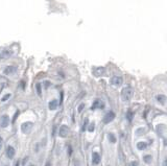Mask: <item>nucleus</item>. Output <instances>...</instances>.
I'll return each instance as SVG.
<instances>
[{
  "instance_id": "7ed1b4c3",
  "label": "nucleus",
  "mask_w": 167,
  "mask_h": 166,
  "mask_svg": "<svg viewBox=\"0 0 167 166\" xmlns=\"http://www.w3.org/2000/svg\"><path fill=\"white\" fill-rule=\"evenodd\" d=\"M32 123L31 122H24L21 126V131L23 132L24 134H29L31 130H32Z\"/></svg>"
},
{
  "instance_id": "6ab92c4d",
  "label": "nucleus",
  "mask_w": 167,
  "mask_h": 166,
  "mask_svg": "<svg viewBox=\"0 0 167 166\" xmlns=\"http://www.w3.org/2000/svg\"><path fill=\"white\" fill-rule=\"evenodd\" d=\"M94 130H95V123H91L90 125H89V128H88V131L90 132V133H92V132H94Z\"/></svg>"
},
{
  "instance_id": "b1692460",
  "label": "nucleus",
  "mask_w": 167,
  "mask_h": 166,
  "mask_svg": "<svg viewBox=\"0 0 167 166\" xmlns=\"http://www.w3.org/2000/svg\"><path fill=\"white\" fill-rule=\"evenodd\" d=\"M85 108V104H82L79 107H78V113H82V111H83V109Z\"/></svg>"
},
{
  "instance_id": "9d476101",
  "label": "nucleus",
  "mask_w": 167,
  "mask_h": 166,
  "mask_svg": "<svg viewBox=\"0 0 167 166\" xmlns=\"http://www.w3.org/2000/svg\"><path fill=\"white\" fill-rule=\"evenodd\" d=\"M15 154H16V152H15L14 147H13V146H7V148H6V156L9 157V159H13V158L15 157Z\"/></svg>"
},
{
  "instance_id": "f257e3e1",
  "label": "nucleus",
  "mask_w": 167,
  "mask_h": 166,
  "mask_svg": "<svg viewBox=\"0 0 167 166\" xmlns=\"http://www.w3.org/2000/svg\"><path fill=\"white\" fill-rule=\"evenodd\" d=\"M134 95V90L132 87H125L121 91V98L123 101H130Z\"/></svg>"
},
{
  "instance_id": "ddd939ff",
  "label": "nucleus",
  "mask_w": 167,
  "mask_h": 166,
  "mask_svg": "<svg viewBox=\"0 0 167 166\" xmlns=\"http://www.w3.org/2000/svg\"><path fill=\"white\" fill-rule=\"evenodd\" d=\"M48 107H49V110L54 111L57 108V100H56V99H52V100L49 102Z\"/></svg>"
},
{
  "instance_id": "0eeeda50",
  "label": "nucleus",
  "mask_w": 167,
  "mask_h": 166,
  "mask_svg": "<svg viewBox=\"0 0 167 166\" xmlns=\"http://www.w3.org/2000/svg\"><path fill=\"white\" fill-rule=\"evenodd\" d=\"M114 119H115V114L113 112H109V113H107V114L104 115L103 122L104 123H110V122H112Z\"/></svg>"
},
{
  "instance_id": "393cba45",
  "label": "nucleus",
  "mask_w": 167,
  "mask_h": 166,
  "mask_svg": "<svg viewBox=\"0 0 167 166\" xmlns=\"http://www.w3.org/2000/svg\"><path fill=\"white\" fill-rule=\"evenodd\" d=\"M130 166H138V163L136 162V161H134V162L130 163Z\"/></svg>"
},
{
  "instance_id": "f3484780",
  "label": "nucleus",
  "mask_w": 167,
  "mask_h": 166,
  "mask_svg": "<svg viewBox=\"0 0 167 166\" xmlns=\"http://www.w3.org/2000/svg\"><path fill=\"white\" fill-rule=\"evenodd\" d=\"M109 140L111 143H115L116 142V138H115V136L113 134H109Z\"/></svg>"
},
{
  "instance_id": "f03ea898",
  "label": "nucleus",
  "mask_w": 167,
  "mask_h": 166,
  "mask_svg": "<svg viewBox=\"0 0 167 166\" xmlns=\"http://www.w3.org/2000/svg\"><path fill=\"white\" fill-rule=\"evenodd\" d=\"M70 134V128H68L67 125H62L61 128H60L59 130V135L60 137H62V138H66V137Z\"/></svg>"
},
{
  "instance_id": "aec40b11",
  "label": "nucleus",
  "mask_w": 167,
  "mask_h": 166,
  "mask_svg": "<svg viewBox=\"0 0 167 166\" xmlns=\"http://www.w3.org/2000/svg\"><path fill=\"white\" fill-rule=\"evenodd\" d=\"M88 122H89V120H88V118H86L85 121H84V124H83V128H82V131L84 132L87 128V125H88Z\"/></svg>"
},
{
  "instance_id": "4468645a",
  "label": "nucleus",
  "mask_w": 167,
  "mask_h": 166,
  "mask_svg": "<svg viewBox=\"0 0 167 166\" xmlns=\"http://www.w3.org/2000/svg\"><path fill=\"white\" fill-rule=\"evenodd\" d=\"M157 100L160 102V104H165L166 96H165V95H163V94H160V95L157 96Z\"/></svg>"
},
{
  "instance_id": "a878e982",
  "label": "nucleus",
  "mask_w": 167,
  "mask_h": 166,
  "mask_svg": "<svg viewBox=\"0 0 167 166\" xmlns=\"http://www.w3.org/2000/svg\"><path fill=\"white\" fill-rule=\"evenodd\" d=\"M2 142H3V139H2L1 137H0V149L2 148Z\"/></svg>"
},
{
  "instance_id": "412c9836",
  "label": "nucleus",
  "mask_w": 167,
  "mask_h": 166,
  "mask_svg": "<svg viewBox=\"0 0 167 166\" xmlns=\"http://www.w3.org/2000/svg\"><path fill=\"white\" fill-rule=\"evenodd\" d=\"M37 91H38V94L39 95H42V91H41V84H37Z\"/></svg>"
},
{
  "instance_id": "20e7f679",
  "label": "nucleus",
  "mask_w": 167,
  "mask_h": 166,
  "mask_svg": "<svg viewBox=\"0 0 167 166\" xmlns=\"http://www.w3.org/2000/svg\"><path fill=\"white\" fill-rule=\"evenodd\" d=\"M111 83H112V85L115 87H119L123 83V78H122L121 76H113L111 80Z\"/></svg>"
},
{
  "instance_id": "9b49d317",
  "label": "nucleus",
  "mask_w": 167,
  "mask_h": 166,
  "mask_svg": "<svg viewBox=\"0 0 167 166\" xmlns=\"http://www.w3.org/2000/svg\"><path fill=\"white\" fill-rule=\"evenodd\" d=\"M93 73H94V75L95 76H101L104 73V68L103 67H97V68H95V69L93 70Z\"/></svg>"
},
{
  "instance_id": "5701e85b",
  "label": "nucleus",
  "mask_w": 167,
  "mask_h": 166,
  "mask_svg": "<svg viewBox=\"0 0 167 166\" xmlns=\"http://www.w3.org/2000/svg\"><path fill=\"white\" fill-rule=\"evenodd\" d=\"M9 97H10V94H6V95H5V96H3V98H2L1 100H2V101H6L7 99L9 98Z\"/></svg>"
},
{
  "instance_id": "c85d7f7f",
  "label": "nucleus",
  "mask_w": 167,
  "mask_h": 166,
  "mask_svg": "<svg viewBox=\"0 0 167 166\" xmlns=\"http://www.w3.org/2000/svg\"><path fill=\"white\" fill-rule=\"evenodd\" d=\"M16 166H19V161H18V162H16Z\"/></svg>"
},
{
  "instance_id": "c756f323",
  "label": "nucleus",
  "mask_w": 167,
  "mask_h": 166,
  "mask_svg": "<svg viewBox=\"0 0 167 166\" xmlns=\"http://www.w3.org/2000/svg\"><path fill=\"white\" fill-rule=\"evenodd\" d=\"M30 166H33V165H30Z\"/></svg>"
},
{
  "instance_id": "f8f14e48",
  "label": "nucleus",
  "mask_w": 167,
  "mask_h": 166,
  "mask_svg": "<svg viewBox=\"0 0 167 166\" xmlns=\"http://www.w3.org/2000/svg\"><path fill=\"white\" fill-rule=\"evenodd\" d=\"M16 70H17V68L15 67V66H7L6 68L4 69V73L5 74H13V73L16 72Z\"/></svg>"
},
{
  "instance_id": "a211bd4d",
  "label": "nucleus",
  "mask_w": 167,
  "mask_h": 166,
  "mask_svg": "<svg viewBox=\"0 0 167 166\" xmlns=\"http://www.w3.org/2000/svg\"><path fill=\"white\" fill-rule=\"evenodd\" d=\"M144 161H145V163H150L151 162V160H153V157L151 156H149V155H147V156H144Z\"/></svg>"
},
{
  "instance_id": "bb28decb",
  "label": "nucleus",
  "mask_w": 167,
  "mask_h": 166,
  "mask_svg": "<svg viewBox=\"0 0 167 166\" xmlns=\"http://www.w3.org/2000/svg\"><path fill=\"white\" fill-rule=\"evenodd\" d=\"M45 166H51V164H50V162H47L46 164H45Z\"/></svg>"
},
{
  "instance_id": "dca6fc26",
  "label": "nucleus",
  "mask_w": 167,
  "mask_h": 166,
  "mask_svg": "<svg viewBox=\"0 0 167 166\" xmlns=\"http://www.w3.org/2000/svg\"><path fill=\"white\" fill-rule=\"evenodd\" d=\"M133 117H134V113H133L132 111L130 110L129 112H127V114H126V118H127V120H129V121H132Z\"/></svg>"
},
{
  "instance_id": "2eb2a0df",
  "label": "nucleus",
  "mask_w": 167,
  "mask_h": 166,
  "mask_svg": "<svg viewBox=\"0 0 167 166\" xmlns=\"http://www.w3.org/2000/svg\"><path fill=\"white\" fill-rule=\"evenodd\" d=\"M146 147H147V144H146L145 142H139V143H137V148L139 149V151H143Z\"/></svg>"
},
{
  "instance_id": "423d86ee",
  "label": "nucleus",
  "mask_w": 167,
  "mask_h": 166,
  "mask_svg": "<svg viewBox=\"0 0 167 166\" xmlns=\"http://www.w3.org/2000/svg\"><path fill=\"white\" fill-rule=\"evenodd\" d=\"M104 108V104L102 100L100 99H96L95 101L93 102V104L91 106V110H95V109H103Z\"/></svg>"
},
{
  "instance_id": "cd10ccee",
  "label": "nucleus",
  "mask_w": 167,
  "mask_h": 166,
  "mask_svg": "<svg viewBox=\"0 0 167 166\" xmlns=\"http://www.w3.org/2000/svg\"><path fill=\"white\" fill-rule=\"evenodd\" d=\"M166 164H167L166 161H164V163H163V166H166Z\"/></svg>"
},
{
  "instance_id": "4be33fe9",
  "label": "nucleus",
  "mask_w": 167,
  "mask_h": 166,
  "mask_svg": "<svg viewBox=\"0 0 167 166\" xmlns=\"http://www.w3.org/2000/svg\"><path fill=\"white\" fill-rule=\"evenodd\" d=\"M19 114H20V112H19V111H17V112L15 113V115H14V118H13V123H14L15 121H16V119H17V117H18V116H19Z\"/></svg>"
},
{
  "instance_id": "1a4fd4ad",
  "label": "nucleus",
  "mask_w": 167,
  "mask_h": 166,
  "mask_svg": "<svg viewBox=\"0 0 167 166\" xmlns=\"http://www.w3.org/2000/svg\"><path fill=\"white\" fill-rule=\"evenodd\" d=\"M100 163V155L98 152H93L92 155V164L93 165H97Z\"/></svg>"
},
{
  "instance_id": "6e6552de",
  "label": "nucleus",
  "mask_w": 167,
  "mask_h": 166,
  "mask_svg": "<svg viewBox=\"0 0 167 166\" xmlns=\"http://www.w3.org/2000/svg\"><path fill=\"white\" fill-rule=\"evenodd\" d=\"M9 124V117L7 115H3L0 119V125H1V128H6Z\"/></svg>"
},
{
  "instance_id": "39448f33",
  "label": "nucleus",
  "mask_w": 167,
  "mask_h": 166,
  "mask_svg": "<svg viewBox=\"0 0 167 166\" xmlns=\"http://www.w3.org/2000/svg\"><path fill=\"white\" fill-rule=\"evenodd\" d=\"M12 50H9V49H2V50H0V60H6L9 59V57L12 55Z\"/></svg>"
}]
</instances>
